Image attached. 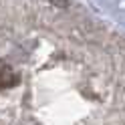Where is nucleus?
Here are the masks:
<instances>
[{
	"label": "nucleus",
	"instance_id": "nucleus-1",
	"mask_svg": "<svg viewBox=\"0 0 125 125\" xmlns=\"http://www.w3.org/2000/svg\"><path fill=\"white\" fill-rule=\"evenodd\" d=\"M20 77L14 69L8 65V62L0 61V89H10L14 85H18Z\"/></svg>",
	"mask_w": 125,
	"mask_h": 125
},
{
	"label": "nucleus",
	"instance_id": "nucleus-2",
	"mask_svg": "<svg viewBox=\"0 0 125 125\" xmlns=\"http://www.w3.org/2000/svg\"><path fill=\"white\" fill-rule=\"evenodd\" d=\"M52 6H61V8H67L69 6V0H49Z\"/></svg>",
	"mask_w": 125,
	"mask_h": 125
}]
</instances>
